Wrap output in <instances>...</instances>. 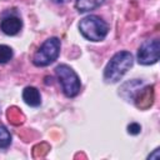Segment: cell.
<instances>
[{"mask_svg":"<svg viewBox=\"0 0 160 160\" xmlns=\"http://www.w3.org/2000/svg\"><path fill=\"white\" fill-rule=\"evenodd\" d=\"M22 100L26 105L31 108H38L41 105V95L40 91L34 86H26L22 90Z\"/></svg>","mask_w":160,"mask_h":160,"instance_id":"8","label":"cell"},{"mask_svg":"<svg viewBox=\"0 0 160 160\" xmlns=\"http://www.w3.org/2000/svg\"><path fill=\"white\" fill-rule=\"evenodd\" d=\"M50 1H52V2H55V4H60V5H62V4H66L69 0H50Z\"/></svg>","mask_w":160,"mask_h":160,"instance_id":"14","label":"cell"},{"mask_svg":"<svg viewBox=\"0 0 160 160\" xmlns=\"http://www.w3.org/2000/svg\"><path fill=\"white\" fill-rule=\"evenodd\" d=\"M61 42L58 38H49L46 39L41 46L38 49V51L32 56V64L38 68H45L52 64L60 54Z\"/></svg>","mask_w":160,"mask_h":160,"instance_id":"4","label":"cell"},{"mask_svg":"<svg viewBox=\"0 0 160 160\" xmlns=\"http://www.w3.org/2000/svg\"><path fill=\"white\" fill-rule=\"evenodd\" d=\"M105 0H76L75 8L79 12H89L91 10H95L100 8Z\"/></svg>","mask_w":160,"mask_h":160,"instance_id":"9","label":"cell"},{"mask_svg":"<svg viewBox=\"0 0 160 160\" xmlns=\"http://www.w3.org/2000/svg\"><path fill=\"white\" fill-rule=\"evenodd\" d=\"M55 74L66 98H75L79 95L81 90V81L72 68L66 64H60L55 68Z\"/></svg>","mask_w":160,"mask_h":160,"instance_id":"3","label":"cell"},{"mask_svg":"<svg viewBox=\"0 0 160 160\" xmlns=\"http://www.w3.org/2000/svg\"><path fill=\"white\" fill-rule=\"evenodd\" d=\"M134 64V58L130 51L122 50L112 55L104 69V80L108 84H115L130 70Z\"/></svg>","mask_w":160,"mask_h":160,"instance_id":"1","label":"cell"},{"mask_svg":"<svg viewBox=\"0 0 160 160\" xmlns=\"http://www.w3.org/2000/svg\"><path fill=\"white\" fill-rule=\"evenodd\" d=\"M154 88L152 86H145L144 89H139L136 91V94L134 95L132 101L135 102V105L139 109H145L149 108L152 104V96L150 98V95H152Z\"/></svg>","mask_w":160,"mask_h":160,"instance_id":"7","label":"cell"},{"mask_svg":"<svg viewBox=\"0 0 160 160\" xmlns=\"http://www.w3.org/2000/svg\"><path fill=\"white\" fill-rule=\"evenodd\" d=\"M160 58V42L158 39L145 40L138 50V62L141 65H152Z\"/></svg>","mask_w":160,"mask_h":160,"instance_id":"5","label":"cell"},{"mask_svg":"<svg viewBox=\"0 0 160 160\" xmlns=\"http://www.w3.org/2000/svg\"><path fill=\"white\" fill-rule=\"evenodd\" d=\"M126 129H128V134H130V135H138L141 131V126L138 122H130Z\"/></svg>","mask_w":160,"mask_h":160,"instance_id":"12","label":"cell"},{"mask_svg":"<svg viewBox=\"0 0 160 160\" xmlns=\"http://www.w3.org/2000/svg\"><path fill=\"white\" fill-rule=\"evenodd\" d=\"M10 144H11V134L4 125H0V149H8Z\"/></svg>","mask_w":160,"mask_h":160,"instance_id":"10","label":"cell"},{"mask_svg":"<svg viewBox=\"0 0 160 160\" xmlns=\"http://www.w3.org/2000/svg\"><path fill=\"white\" fill-rule=\"evenodd\" d=\"M12 49L8 45L1 44L0 45V64H6L12 59Z\"/></svg>","mask_w":160,"mask_h":160,"instance_id":"11","label":"cell"},{"mask_svg":"<svg viewBox=\"0 0 160 160\" xmlns=\"http://www.w3.org/2000/svg\"><path fill=\"white\" fill-rule=\"evenodd\" d=\"M22 29V20L18 15H6L0 21V30L9 36L18 35Z\"/></svg>","mask_w":160,"mask_h":160,"instance_id":"6","label":"cell"},{"mask_svg":"<svg viewBox=\"0 0 160 160\" xmlns=\"http://www.w3.org/2000/svg\"><path fill=\"white\" fill-rule=\"evenodd\" d=\"M148 159H151V160H152V159H154V160H159V159H160V150H159V148H156V149L148 156Z\"/></svg>","mask_w":160,"mask_h":160,"instance_id":"13","label":"cell"},{"mask_svg":"<svg viewBox=\"0 0 160 160\" xmlns=\"http://www.w3.org/2000/svg\"><path fill=\"white\" fill-rule=\"evenodd\" d=\"M79 31L86 40L98 42L106 38L109 25L98 15H88L80 20Z\"/></svg>","mask_w":160,"mask_h":160,"instance_id":"2","label":"cell"}]
</instances>
